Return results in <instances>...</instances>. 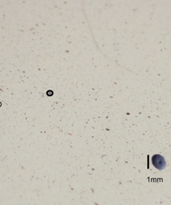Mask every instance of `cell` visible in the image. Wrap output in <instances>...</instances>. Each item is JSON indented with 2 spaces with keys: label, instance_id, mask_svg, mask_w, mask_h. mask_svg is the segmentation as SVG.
I'll list each match as a JSON object with an SVG mask.
<instances>
[{
  "label": "cell",
  "instance_id": "obj_1",
  "mask_svg": "<svg viewBox=\"0 0 171 205\" xmlns=\"http://www.w3.org/2000/svg\"><path fill=\"white\" fill-rule=\"evenodd\" d=\"M152 165H154L155 168H156L157 169L159 170H162L164 169L166 166V162H165V158L160 155H154L152 158Z\"/></svg>",
  "mask_w": 171,
  "mask_h": 205
}]
</instances>
